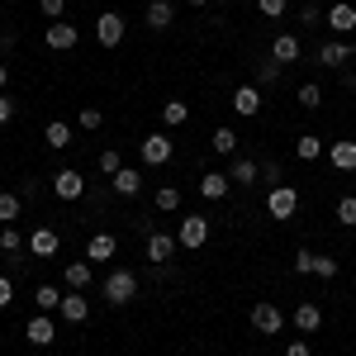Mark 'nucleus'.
I'll list each match as a JSON object with an SVG mask.
<instances>
[{
  "instance_id": "nucleus-36",
  "label": "nucleus",
  "mask_w": 356,
  "mask_h": 356,
  "mask_svg": "<svg viewBox=\"0 0 356 356\" xmlns=\"http://www.w3.org/2000/svg\"><path fill=\"white\" fill-rule=\"evenodd\" d=\"M19 247H24V233H19L15 223H5V228H0V252H19Z\"/></svg>"
},
{
  "instance_id": "nucleus-10",
  "label": "nucleus",
  "mask_w": 356,
  "mask_h": 356,
  "mask_svg": "<svg viewBox=\"0 0 356 356\" xmlns=\"http://www.w3.org/2000/svg\"><path fill=\"white\" fill-rule=\"evenodd\" d=\"M143 24L152 29V33H166V29L176 24V5H171V0H147V10H143Z\"/></svg>"
},
{
  "instance_id": "nucleus-35",
  "label": "nucleus",
  "mask_w": 356,
  "mask_h": 356,
  "mask_svg": "<svg viewBox=\"0 0 356 356\" xmlns=\"http://www.w3.org/2000/svg\"><path fill=\"white\" fill-rule=\"evenodd\" d=\"M76 124H81L86 134H95V129H105V114L95 110V105H81V114H76Z\"/></svg>"
},
{
  "instance_id": "nucleus-4",
  "label": "nucleus",
  "mask_w": 356,
  "mask_h": 356,
  "mask_svg": "<svg viewBox=\"0 0 356 356\" xmlns=\"http://www.w3.org/2000/svg\"><path fill=\"white\" fill-rule=\"evenodd\" d=\"M53 195L57 200H67V204H76L86 195V176L76 171V166H62V171H53Z\"/></svg>"
},
{
  "instance_id": "nucleus-42",
  "label": "nucleus",
  "mask_w": 356,
  "mask_h": 356,
  "mask_svg": "<svg viewBox=\"0 0 356 356\" xmlns=\"http://www.w3.org/2000/svg\"><path fill=\"white\" fill-rule=\"evenodd\" d=\"M10 304H15V280L0 275V309H10Z\"/></svg>"
},
{
  "instance_id": "nucleus-43",
  "label": "nucleus",
  "mask_w": 356,
  "mask_h": 356,
  "mask_svg": "<svg viewBox=\"0 0 356 356\" xmlns=\"http://www.w3.org/2000/svg\"><path fill=\"white\" fill-rule=\"evenodd\" d=\"M261 181H271V186H285V176H280V166H275V162H261Z\"/></svg>"
},
{
  "instance_id": "nucleus-13",
  "label": "nucleus",
  "mask_w": 356,
  "mask_h": 356,
  "mask_svg": "<svg viewBox=\"0 0 356 356\" xmlns=\"http://www.w3.org/2000/svg\"><path fill=\"white\" fill-rule=\"evenodd\" d=\"M110 191L119 195V200H134V195H143V171L138 166H119L110 176Z\"/></svg>"
},
{
  "instance_id": "nucleus-39",
  "label": "nucleus",
  "mask_w": 356,
  "mask_h": 356,
  "mask_svg": "<svg viewBox=\"0 0 356 356\" xmlns=\"http://www.w3.org/2000/svg\"><path fill=\"white\" fill-rule=\"evenodd\" d=\"M119 166H124V157H119L114 147H105V152H100V176H114Z\"/></svg>"
},
{
  "instance_id": "nucleus-34",
  "label": "nucleus",
  "mask_w": 356,
  "mask_h": 356,
  "mask_svg": "<svg viewBox=\"0 0 356 356\" xmlns=\"http://www.w3.org/2000/svg\"><path fill=\"white\" fill-rule=\"evenodd\" d=\"M323 105V90H318V81H304L300 86V110H318Z\"/></svg>"
},
{
  "instance_id": "nucleus-19",
  "label": "nucleus",
  "mask_w": 356,
  "mask_h": 356,
  "mask_svg": "<svg viewBox=\"0 0 356 356\" xmlns=\"http://www.w3.org/2000/svg\"><path fill=\"white\" fill-rule=\"evenodd\" d=\"M228 191H233L228 171H204V176H200V195H204V200H228Z\"/></svg>"
},
{
  "instance_id": "nucleus-45",
  "label": "nucleus",
  "mask_w": 356,
  "mask_h": 356,
  "mask_svg": "<svg viewBox=\"0 0 356 356\" xmlns=\"http://www.w3.org/2000/svg\"><path fill=\"white\" fill-rule=\"evenodd\" d=\"M300 24H304V29H309V24H318V5H314V0H309V5L300 10Z\"/></svg>"
},
{
  "instance_id": "nucleus-27",
  "label": "nucleus",
  "mask_w": 356,
  "mask_h": 356,
  "mask_svg": "<svg viewBox=\"0 0 356 356\" xmlns=\"http://www.w3.org/2000/svg\"><path fill=\"white\" fill-rule=\"evenodd\" d=\"M19 214H24V195L0 191V228H5V223H15Z\"/></svg>"
},
{
  "instance_id": "nucleus-18",
  "label": "nucleus",
  "mask_w": 356,
  "mask_h": 356,
  "mask_svg": "<svg viewBox=\"0 0 356 356\" xmlns=\"http://www.w3.org/2000/svg\"><path fill=\"white\" fill-rule=\"evenodd\" d=\"M228 181H238V186H257V181H261V162H257V157H233Z\"/></svg>"
},
{
  "instance_id": "nucleus-17",
  "label": "nucleus",
  "mask_w": 356,
  "mask_h": 356,
  "mask_svg": "<svg viewBox=\"0 0 356 356\" xmlns=\"http://www.w3.org/2000/svg\"><path fill=\"white\" fill-rule=\"evenodd\" d=\"M300 53H304L300 33H275V38H271V57L280 62V67H290V62H300Z\"/></svg>"
},
{
  "instance_id": "nucleus-37",
  "label": "nucleus",
  "mask_w": 356,
  "mask_h": 356,
  "mask_svg": "<svg viewBox=\"0 0 356 356\" xmlns=\"http://www.w3.org/2000/svg\"><path fill=\"white\" fill-rule=\"evenodd\" d=\"M337 271H342V261H337V257H318V261H314V275H318V280H332Z\"/></svg>"
},
{
  "instance_id": "nucleus-16",
  "label": "nucleus",
  "mask_w": 356,
  "mask_h": 356,
  "mask_svg": "<svg viewBox=\"0 0 356 356\" xmlns=\"http://www.w3.org/2000/svg\"><path fill=\"white\" fill-rule=\"evenodd\" d=\"M24 337L33 342V347H53V337H57V328H53V314H33L24 323Z\"/></svg>"
},
{
  "instance_id": "nucleus-23",
  "label": "nucleus",
  "mask_w": 356,
  "mask_h": 356,
  "mask_svg": "<svg viewBox=\"0 0 356 356\" xmlns=\"http://www.w3.org/2000/svg\"><path fill=\"white\" fill-rule=\"evenodd\" d=\"M295 328H300V332H318V328H323V309H318L314 300H304L300 309H295Z\"/></svg>"
},
{
  "instance_id": "nucleus-22",
  "label": "nucleus",
  "mask_w": 356,
  "mask_h": 356,
  "mask_svg": "<svg viewBox=\"0 0 356 356\" xmlns=\"http://www.w3.org/2000/svg\"><path fill=\"white\" fill-rule=\"evenodd\" d=\"M328 162L337 171H356V143L352 138H342V143H328Z\"/></svg>"
},
{
  "instance_id": "nucleus-44",
  "label": "nucleus",
  "mask_w": 356,
  "mask_h": 356,
  "mask_svg": "<svg viewBox=\"0 0 356 356\" xmlns=\"http://www.w3.org/2000/svg\"><path fill=\"white\" fill-rule=\"evenodd\" d=\"M10 119H15V100L0 90V124H10Z\"/></svg>"
},
{
  "instance_id": "nucleus-20",
  "label": "nucleus",
  "mask_w": 356,
  "mask_h": 356,
  "mask_svg": "<svg viewBox=\"0 0 356 356\" xmlns=\"http://www.w3.org/2000/svg\"><path fill=\"white\" fill-rule=\"evenodd\" d=\"M114 252H119V238H114V233H95V238L86 243V257H90V266H100V261H110Z\"/></svg>"
},
{
  "instance_id": "nucleus-24",
  "label": "nucleus",
  "mask_w": 356,
  "mask_h": 356,
  "mask_svg": "<svg viewBox=\"0 0 356 356\" xmlns=\"http://www.w3.org/2000/svg\"><path fill=\"white\" fill-rule=\"evenodd\" d=\"M43 138H48L53 152H67V147H72V124H67V119H53V124L43 129Z\"/></svg>"
},
{
  "instance_id": "nucleus-46",
  "label": "nucleus",
  "mask_w": 356,
  "mask_h": 356,
  "mask_svg": "<svg viewBox=\"0 0 356 356\" xmlns=\"http://www.w3.org/2000/svg\"><path fill=\"white\" fill-rule=\"evenodd\" d=\"M285 356H314V352H309V342H304V337H295V342L285 347Z\"/></svg>"
},
{
  "instance_id": "nucleus-50",
  "label": "nucleus",
  "mask_w": 356,
  "mask_h": 356,
  "mask_svg": "<svg viewBox=\"0 0 356 356\" xmlns=\"http://www.w3.org/2000/svg\"><path fill=\"white\" fill-rule=\"evenodd\" d=\"M238 5H247V0H238Z\"/></svg>"
},
{
  "instance_id": "nucleus-1",
  "label": "nucleus",
  "mask_w": 356,
  "mask_h": 356,
  "mask_svg": "<svg viewBox=\"0 0 356 356\" xmlns=\"http://www.w3.org/2000/svg\"><path fill=\"white\" fill-rule=\"evenodd\" d=\"M100 295H105V304H114V309L134 304L138 300V275L129 271V266H114V271L105 275V285H100Z\"/></svg>"
},
{
  "instance_id": "nucleus-40",
  "label": "nucleus",
  "mask_w": 356,
  "mask_h": 356,
  "mask_svg": "<svg viewBox=\"0 0 356 356\" xmlns=\"http://www.w3.org/2000/svg\"><path fill=\"white\" fill-rule=\"evenodd\" d=\"M257 10H261L266 19H280V15L290 10V0H257Z\"/></svg>"
},
{
  "instance_id": "nucleus-8",
  "label": "nucleus",
  "mask_w": 356,
  "mask_h": 356,
  "mask_svg": "<svg viewBox=\"0 0 356 356\" xmlns=\"http://www.w3.org/2000/svg\"><path fill=\"white\" fill-rule=\"evenodd\" d=\"M43 43H48L53 53H72V48L81 43V29H76V24H67V19H57V24L43 29Z\"/></svg>"
},
{
  "instance_id": "nucleus-38",
  "label": "nucleus",
  "mask_w": 356,
  "mask_h": 356,
  "mask_svg": "<svg viewBox=\"0 0 356 356\" xmlns=\"http://www.w3.org/2000/svg\"><path fill=\"white\" fill-rule=\"evenodd\" d=\"M314 261H318V252H309V247L295 252V271H300V275H314Z\"/></svg>"
},
{
  "instance_id": "nucleus-33",
  "label": "nucleus",
  "mask_w": 356,
  "mask_h": 356,
  "mask_svg": "<svg viewBox=\"0 0 356 356\" xmlns=\"http://www.w3.org/2000/svg\"><path fill=\"white\" fill-rule=\"evenodd\" d=\"M332 214H337V223H342V228H356V195H342Z\"/></svg>"
},
{
  "instance_id": "nucleus-29",
  "label": "nucleus",
  "mask_w": 356,
  "mask_h": 356,
  "mask_svg": "<svg viewBox=\"0 0 356 356\" xmlns=\"http://www.w3.org/2000/svg\"><path fill=\"white\" fill-rule=\"evenodd\" d=\"M318 152H323L318 134H300L295 138V157H300V162H318Z\"/></svg>"
},
{
  "instance_id": "nucleus-32",
  "label": "nucleus",
  "mask_w": 356,
  "mask_h": 356,
  "mask_svg": "<svg viewBox=\"0 0 356 356\" xmlns=\"http://www.w3.org/2000/svg\"><path fill=\"white\" fill-rule=\"evenodd\" d=\"M152 204H157L162 214H176V209H181V191H176V186H162V191L152 195Z\"/></svg>"
},
{
  "instance_id": "nucleus-2",
  "label": "nucleus",
  "mask_w": 356,
  "mask_h": 356,
  "mask_svg": "<svg viewBox=\"0 0 356 356\" xmlns=\"http://www.w3.org/2000/svg\"><path fill=\"white\" fill-rule=\"evenodd\" d=\"M209 233H214V228H209V219H204V214H186V219H181V228H176V243L186 247V252H200V247L209 243Z\"/></svg>"
},
{
  "instance_id": "nucleus-7",
  "label": "nucleus",
  "mask_w": 356,
  "mask_h": 356,
  "mask_svg": "<svg viewBox=\"0 0 356 356\" xmlns=\"http://www.w3.org/2000/svg\"><path fill=\"white\" fill-rule=\"evenodd\" d=\"M323 24L332 29V38H347V33L356 29V5H352V0H337V5H328V10H323Z\"/></svg>"
},
{
  "instance_id": "nucleus-3",
  "label": "nucleus",
  "mask_w": 356,
  "mask_h": 356,
  "mask_svg": "<svg viewBox=\"0 0 356 356\" xmlns=\"http://www.w3.org/2000/svg\"><path fill=\"white\" fill-rule=\"evenodd\" d=\"M266 214H271V219H295V214H300V191H295V186H271V195H266Z\"/></svg>"
},
{
  "instance_id": "nucleus-30",
  "label": "nucleus",
  "mask_w": 356,
  "mask_h": 356,
  "mask_svg": "<svg viewBox=\"0 0 356 356\" xmlns=\"http://www.w3.org/2000/svg\"><path fill=\"white\" fill-rule=\"evenodd\" d=\"M57 304H62V290H53V285H38L33 290V309L38 314H57Z\"/></svg>"
},
{
  "instance_id": "nucleus-28",
  "label": "nucleus",
  "mask_w": 356,
  "mask_h": 356,
  "mask_svg": "<svg viewBox=\"0 0 356 356\" xmlns=\"http://www.w3.org/2000/svg\"><path fill=\"white\" fill-rule=\"evenodd\" d=\"M186 119H191V105H186V100H166L162 105V124L166 129H181Z\"/></svg>"
},
{
  "instance_id": "nucleus-9",
  "label": "nucleus",
  "mask_w": 356,
  "mask_h": 356,
  "mask_svg": "<svg viewBox=\"0 0 356 356\" xmlns=\"http://www.w3.org/2000/svg\"><path fill=\"white\" fill-rule=\"evenodd\" d=\"M90 29H95V43L100 48H119L124 43V15H114V10H105Z\"/></svg>"
},
{
  "instance_id": "nucleus-47",
  "label": "nucleus",
  "mask_w": 356,
  "mask_h": 356,
  "mask_svg": "<svg viewBox=\"0 0 356 356\" xmlns=\"http://www.w3.org/2000/svg\"><path fill=\"white\" fill-rule=\"evenodd\" d=\"M342 86H347V90H356V72H342Z\"/></svg>"
},
{
  "instance_id": "nucleus-49",
  "label": "nucleus",
  "mask_w": 356,
  "mask_h": 356,
  "mask_svg": "<svg viewBox=\"0 0 356 356\" xmlns=\"http://www.w3.org/2000/svg\"><path fill=\"white\" fill-rule=\"evenodd\" d=\"M186 5H209V0H186Z\"/></svg>"
},
{
  "instance_id": "nucleus-48",
  "label": "nucleus",
  "mask_w": 356,
  "mask_h": 356,
  "mask_svg": "<svg viewBox=\"0 0 356 356\" xmlns=\"http://www.w3.org/2000/svg\"><path fill=\"white\" fill-rule=\"evenodd\" d=\"M5 81H10V62H0V90H5Z\"/></svg>"
},
{
  "instance_id": "nucleus-31",
  "label": "nucleus",
  "mask_w": 356,
  "mask_h": 356,
  "mask_svg": "<svg viewBox=\"0 0 356 356\" xmlns=\"http://www.w3.org/2000/svg\"><path fill=\"white\" fill-rule=\"evenodd\" d=\"M280 72H285V67H280V62L266 53L261 62H257V86H275V81H280Z\"/></svg>"
},
{
  "instance_id": "nucleus-12",
  "label": "nucleus",
  "mask_w": 356,
  "mask_h": 356,
  "mask_svg": "<svg viewBox=\"0 0 356 356\" xmlns=\"http://www.w3.org/2000/svg\"><path fill=\"white\" fill-rule=\"evenodd\" d=\"M176 233H157V228H152V233H147V261H152V266H166V261H171V257H176Z\"/></svg>"
},
{
  "instance_id": "nucleus-6",
  "label": "nucleus",
  "mask_w": 356,
  "mask_h": 356,
  "mask_svg": "<svg viewBox=\"0 0 356 356\" xmlns=\"http://www.w3.org/2000/svg\"><path fill=\"white\" fill-rule=\"evenodd\" d=\"M252 328H257V332H266V337L285 332V314H280V304H271V300L252 304Z\"/></svg>"
},
{
  "instance_id": "nucleus-5",
  "label": "nucleus",
  "mask_w": 356,
  "mask_h": 356,
  "mask_svg": "<svg viewBox=\"0 0 356 356\" xmlns=\"http://www.w3.org/2000/svg\"><path fill=\"white\" fill-rule=\"evenodd\" d=\"M171 152H176V143H171L166 134H147L143 143H138V157H143L147 166H166V162H171Z\"/></svg>"
},
{
  "instance_id": "nucleus-15",
  "label": "nucleus",
  "mask_w": 356,
  "mask_h": 356,
  "mask_svg": "<svg viewBox=\"0 0 356 356\" xmlns=\"http://www.w3.org/2000/svg\"><path fill=\"white\" fill-rule=\"evenodd\" d=\"M57 318H62V323H86V318H90V300H86L81 290L62 295V304H57Z\"/></svg>"
},
{
  "instance_id": "nucleus-11",
  "label": "nucleus",
  "mask_w": 356,
  "mask_h": 356,
  "mask_svg": "<svg viewBox=\"0 0 356 356\" xmlns=\"http://www.w3.org/2000/svg\"><path fill=\"white\" fill-rule=\"evenodd\" d=\"M29 252H33L38 261H48V257H57V252H62V238H57L48 223H38V228L29 233Z\"/></svg>"
},
{
  "instance_id": "nucleus-14",
  "label": "nucleus",
  "mask_w": 356,
  "mask_h": 356,
  "mask_svg": "<svg viewBox=\"0 0 356 356\" xmlns=\"http://www.w3.org/2000/svg\"><path fill=\"white\" fill-rule=\"evenodd\" d=\"M233 110L243 114V119H257V114H261V86L243 81L238 90H233Z\"/></svg>"
},
{
  "instance_id": "nucleus-41",
  "label": "nucleus",
  "mask_w": 356,
  "mask_h": 356,
  "mask_svg": "<svg viewBox=\"0 0 356 356\" xmlns=\"http://www.w3.org/2000/svg\"><path fill=\"white\" fill-rule=\"evenodd\" d=\"M38 10L48 15V24H57V19L67 15V0H38Z\"/></svg>"
},
{
  "instance_id": "nucleus-21",
  "label": "nucleus",
  "mask_w": 356,
  "mask_h": 356,
  "mask_svg": "<svg viewBox=\"0 0 356 356\" xmlns=\"http://www.w3.org/2000/svg\"><path fill=\"white\" fill-rule=\"evenodd\" d=\"M352 57V43L347 38H328V43H318V67H342Z\"/></svg>"
},
{
  "instance_id": "nucleus-25",
  "label": "nucleus",
  "mask_w": 356,
  "mask_h": 356,
  "mask_svg": "<svg viewBox=\"0 0 356 356\" xmlns=\"http://www.w3.org/2000/svg\"><path fill=\"white\" fill-rule=\"evenodd\" d=\"M209 147H214L219 157H238V134H233L228 124H219V129H214V138H209Z\"/></svg>"
},
{
  "instance_id": "nucleus-26",
  "label": "nucleus",
  "mask_w": 356,
  "mask_h": 356,
  "mask_svg": "<svg viewBox=\"0 0 356 356\" xmlns=\"http://www.w3.org/2000/svg\"><path fill=\"white\" fill-rule=\"evenodd\" d=\"M62 280H67V290H90V261H67Z\"/></svg>"
}]
</instances>
